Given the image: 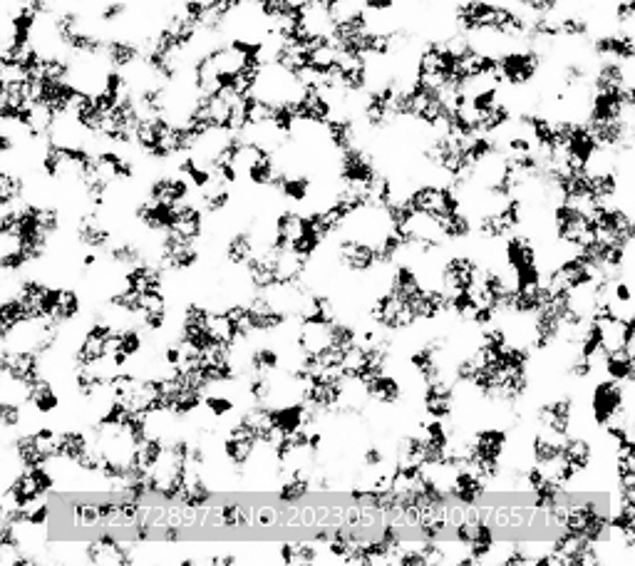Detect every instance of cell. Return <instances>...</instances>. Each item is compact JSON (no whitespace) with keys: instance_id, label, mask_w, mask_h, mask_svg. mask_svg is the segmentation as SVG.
I'll return each mask as SVG.
<instances>
[{"instance_id":"1","label":"cell","mask_w":635,"mask_h":566,"mask_svg":"<svg viewBox=\"0 0 635 566\" xmlns=\"http://www.w3.org/2000/svg\"><path fill=\"white\" fill-rule=\"evenodd\" d=\"M28 199V174L13 164H0V209L18 207Z\"/></svg>"},{"instance_id":"2","label":"cell","mask_w":635,"mask_h":566,"mask_svg":"<svg viewBox=\"0 0 635 566\" xmlns=\"http://www.w3.org/2000/svg\"><path fill=\"white\" fill-rule=\"evenodd\" d=\"M254 522L258 527H273V524H278V509L263 504V507L254 509Z\"/></svg>"}]
</instances>
